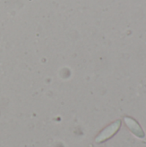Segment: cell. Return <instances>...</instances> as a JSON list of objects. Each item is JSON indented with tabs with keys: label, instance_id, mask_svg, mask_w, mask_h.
Wrapping results in <instances>:
<instances>
[{
	"label": "cell",
	"instance_id": "1",
	"mask_svg": "<svg viewBox=\"0 0 146 147\" xmlns=\"http://www.w3.org/2000/svg\"><path fill=\"white\" fill-rule=\"evenodd\" d=\"M120 126V121L114 122V124H112L111 126H109L108 127H107L105 130H103V131L100 134V135L96 138V141L98 142V143H100V142L104 141V140H106L107 139L110 138L114 134H115V133L118 131Z\"/></svg>",
	"mask_w": 146,
	"mask_h": 147
},
{
	"label": "cell",
	"instance_id": "2",
	"mask_svg": "<svg viewBox=\"0 0 146 147\" xmlns=\"http://www.w3.org/2000/svg\"><path fill=\"white\" fill-rule=\"evenodd\" d=\"M125 121H126V125L129 127V128L137 135V136H139V137H143L144 136V133H143V131H142V129L140 128V127L139 126V124L135 121H133V119H131V118H125Z\"/></svg>",
	"mask_w": 146,
	"mask_h": 147
}]
</instances>
